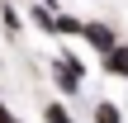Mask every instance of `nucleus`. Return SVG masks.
I'll return each mask as SVG.
<instances>
[{"instance_id":"f257e3e1","label":"nucleus","mask_w":128,"mask_h":123,"mask_svg":"<svg viewBox=\"0 0 128 123\" xmlns=\"http://www.w3.org/2000/svg\"><path fill=\"white\" fill-rule=\"evenodd\" d=\"M52 81H57L62 95H81V90H86V62H76L71 52H62V57L52 62Z\"/></svg>"},{"instance_id":"f03ea898","label":"nucleus","mask_w":128,"mask_h":123,"mask_svg":"<svg viewBox=\"0 0 128 123\" xmlns=\"http://www.w3.org/2000/svg\"><path fill=\"white\" fill-rule=\"evenodd\" d=\"M81 38H86L95 52H109V47L119 43V33H114L109 24H100V19H95V24H81Z\"/></svg>"},{"instance_id":"7ed1b4c3","label":"nucleus","mask_w":128,"mask_h":123,"mask_svg":"<svg viewBox=\"0 0 128 123\" xmlns=\"http://www.w3.org/2000/svg\"><path fill=\"white\" fill-rule=\"evenodd\" d=\"M104 71L119 76V81H128V43H114V47L104 52Z\"/></svg>"},{"instance_id":"20e7f679","label":"nucleus","mask_w":128,"mask_h":123,"mask_svg":"<svg viewBox=\"0 0 128 123\" xmlns=\"http://www.w3.org/2000/svg\"><path fill=\"white\" fill-rule=\"evenodd\" d=\"M28 19H33L43 33H57V9H52V5H43V0H38V5L28 9Z\"/></svg>"},{"instance_id":"39448f33","label":"nucleus","mask_w":128,"mask_h":123,"mask_svg":"<svg viewBox=\"0 0 128 123\" xmlns=\"http://www.w3.org/2000/svg\"><path fill=\"white\" fill-rule=\"evenodd\" d=\"M95 123H124L119 104H114V100H100V104H95Z\"/></svg>"},{"instance_id":"423d86ee","label":"nucleus","mask_w":128,"mask_h":123,"mask_svg":"<svg viewBox=\"0 0 128 123\" xmlns=\"http://www.w3.org/2000/svg\"><path fill=\"white\" fill-rule=\"evenodd\" d=\"M81 24H86V19H71V14H57V33H66V38H81Z\"/></svg>"},{"instance_id":"0eeeda50","label":"nucleus","mask_w":128,"mask_h":123,"mask_svg":"<svg viewBox=\"0 0 128 123\" xmlns=\"http://www.w3.org/2000/svg\"><path fill=\"white\" fill-rule=\"evenodd\" d=\"M0 19H5V28H10V33H19V28H24V19H19V9H14V5H0Z\"/></svg>"},{"instance_id":"6e6552de","label":"nucleus","mask_w":128,"mask_h":123,"mask_svg":"<svg viewBox=\"0 0 128 123\" xmlns=\"http://www.w3.org/2000/svg\"><path fill=\"white\" fill-rule=\"evenodd\" d=\"M43 119H48V123H71V114H66V104H48Z\"/></svg>"},{"instance_id":"1a4fd4ad","label":"nucleus","mask_w":128,"mask_h":123,"mask_svg":"<svg viewBox=\"0 0 128 123\" xmlns=\"http://www.w3.org/2000/svg\"><path fill=\"white\" fill-rule=\"evenodd\" d=\"M0 123H19V119H14V114H10V109H0Z\"/></svg>"}]
</instances>
